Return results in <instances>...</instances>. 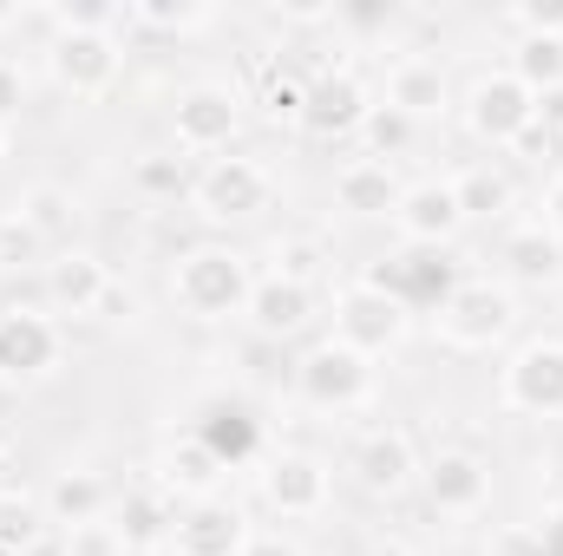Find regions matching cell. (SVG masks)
<instances>
[{"label": "cell", "mask_w": 563, "mask_h": 556, "mask_svg": "<svg viewBox=\"0 0 563 556\" xmlns=\"http://www.w3.org/2000/svg\"><path fill=\"white\" fill-rule=\"evenodd\" d=\"M250 294H256V269H250V256L217 249V243L184 249L177 269H170V301H177L190 321H230V314L250 308Z\"/></svg>", "instance_id": "cell-1"}, {"label": "cell", "mask_w": 563, "mask_h": 556, "mask_svg": "<svg viewBox=\"0 0 563 556\" xmlns=\"http://www.w3.org/2000/svg\"><path fill=\"white\" fill-rule=\"evenodd\" d=\"M407 327H413V308H407L400 294H387L380 281L361 276L334 294V341L354 347V354H367V360L394 354V347L407 341Z\"/></svg>", "instance_id": "cell-2"}, {"label": "cell", "mask_w": 563, "mask_h": 556, "mask_svg": "<svg viewBox=\"0 0 563 556\" xmlns=\"http://www.w3.org/2000/svg\"><path fill=\"white\" fill-rule=\"evenodd\" d=\"M119 66H125L119 33L66 26V13H59V33L46 40V73H53L59 92H73V99H106V92L119 86Z\"/></svg>", "instance_id": "cell-3"}, {"label": "cell", "mask_w": 563, "mask_h": 556, "mask_svg": "<svg viewBox=\"0 0 563 556\" xmlns=\"http://www.w3.org/2000/svg\"><path fill=\"white\" fill-rule=\"evenodd\" d=\"M511 321H518V301H511V288H498V281H459V288L439 301V314H432L439 341L459 347V354L498 347V341L511 334Z\"/></svg>", "instance_id": "cell-4"}, {"label": "cell", "mask_w": 563, "mask_h": 556, "mask_svg": "<svg viewBox=\"0 0 563 556\" xmlns=\"http://www.w3.org/2000/svg\"><path fill=\"white\" fill-rule=\"evenodd\" d=\"M295 393H301L314 413H354V407L374 400V360L354 354V347H341V341H321V347L301 354Z\"/></svg>", "instance_id": "cell-5"}, {"label": "cell", "mask_w": 563, "mask_h": 556, "mask_svg": "<svg viewBox=\"0 0 563 556\" xmlns=\"http://www.w3.org/2000/svg\"><path fill=\"white\" fill-rule=\"evenodd\" d=\"M190 197H197V210H203L210 223H243V216L269 210L276 177H269L263 157H210V164L197 170Z\"/></svg>", "instance_id": "cell-6"}, {"label": "cell", "mask_w": 563, "mask_h": 556, "mask_svg": "<svg viewBox=\"0 0 563 556\" xmlns=\"http://www.w3.org/2000/svg\"><path fill=\"white\" fill-rule=\"evenodd\" d=\"M236 125H243V105H236L230 86H190L170 105V144H177V157H203V164L223 157L236 144Z\"/></svg>", "instance_id": "cell-7"}, {"label": "cell", "mask_w": 563, "mask_h": 556, "mask_svg": "<svg viewBox=\"0 0 563 556\" xmlns=\"http://www.w3.org/2000/svg\"><path fill=\"white\" fill-rule=\"evenodd\" d=\"M498 400L511 413L558 419L563 413V341H525L505 360V374H498Z\"/></svg>", "instance_id": "cell-8"}, {"label": "cell", "mask_w": 563, "mask_h": 556, "mask_svg": "<svg viewBox=\"0 0 563 556\" xmlns=\"http://www.w3.org/2000/svg\"><path fill=\"white\" fill-rule=\"evenodd\" d=\"M538 119V99L511 79V73H485L472 92H465V132L492 151H511L525 138V125Z\"/></svg>", "instance_id": "cell-9"}, {"label": "cell", "mask_w": 563, "mask_h": 556, "mask_svg": "<svg viewBox=\"0 0 563 556\" xmlns=\"http://www.w3.org/2000/svg\"><path fill=\"white\" fill-rule=\"evenodd\" d=\"M66 354V334L40 308H0V380H46Z\"/></svg>", "instance_id": "cell-10"}, {"label": "cell", "mask_w": 563, "mask_h": 556, "mask_svg": "<svg viewBox=\"0 0 563 556\" xmlns=\"http://www.w3.org/2000/svg\"><path fill=\"white\" fill-rule=\"evenodd\" d=\"M263 498H269V511H276V518L308 524V518H321V511H328L334 478H328V465H321V458H308V452H282V458H269V471H263Z\"/></svg>", "instance_id": "cell-11"}, {"label": "cell", "mask_w": 563, "mask_h": 556, "mask_svg": "<svg viewBox=\"0 0 563 556\" xmlns=\"http://www.w3.org/2000/svg\"><path fill=\"white\" fill-rule=\"evenodd\" d=\"M367 112H374V99H367V86L354 79V73H321L314 86H308V105H301V132L308 138H354L361 125H367Z\"/></svg>", "instance_id": "cell-12"}, {"label": "cell", "mask_w": 563, "mask_h": 556, "mask_svg": "<svg viewBox=\"0 0 563 556\" xmlns=\"http://www.w3.org/2000/svg\"><path fill=\"white\" fill-rule=\"evenodd\" d=\"M420 485H426V498H432V511L472 518V511H485V498H492V465H485L478 452H439V458L420 465Z\"/></svg>", "instance_id": "cell-13"}, {"label": "cell", "mask_w": 563, "mask_h": 556, "mask_svg": "<svg viewBox=\"0 0 563 556\" xmlns=\"http://www.w3.org/2000/svg\"><path fill=\"white\" fill-rule=\"evenodd\" d=\"M354 478H361V491H374V498H400V491L420 478V445H413L400 425H374V432L354 445Z\"/></svg>", "instance_id": "cell-14"}, {"label": "cell", "mask_w": 563, "mask_h": 556, "mask_svg": "<svg viewBox=\"0 0 563 556\" xmlns=\"http://www.w3.org/2000/svg\"><path fill=\"white\" fill-rule=\"evenodd\" d=\"M394 230L407 236V249H445L459 230H465V210L452 197V184H407L400 210H394Z\"/></svg>", "instance_id": "cell-15"}, {"label": "cell", "mask_w": 563, "mask_h": 556, "mask_svg": "<svg viewBox=\"0 0 563 556\" xmlns=\"http://www.w3.org/2000/svg\"><path fill=\"white\" fill-rule=\"evenodd\" d=\"M230 478V458H217V445L210 438H170L164 445V458H157V491L177 504V498H190V504H203V498H217V485Z\"/></svg>", "instance_id": "cell-16"}, {"label": "cell", "mask_w": 563, "mask_h": 556, "mask_svg": "<svg viewBox=\"0 0 563 556\" xmlns=\"http://www.w3.org/2000/svg\"><path fill=\"white\" fill-rule=\"evenodd\" d=\"M243 544H250V524H243V511L223 504V498L190 504V511L177 518V531H170V551L177 556H236Z\"/></svg>", "instance_id": "cell-17"}, {"label": "cell", "mask_w": 563, "mask_h": 556, "mask_svg": "<svg viewBox=\"0 0 563 556\" xmlns=\"http://www.w3.org/2000/svg\"><path fill=\"white\" fill-rule=\"evenodd\" d=\"M387 105L400 112V119H445L452 112V86H445V66L439 59H420V53H407L394 73H387Z\"/></svg>", "instance_id": "cell-18"}, {"label": "cell", "mask_w": 563, "mask_h": 556, "mask_svg": "<svg viewBox=\"0 0 563 556\" xmlns=\"http://www.w3.org/2000/svg\"><path fill=\"white\" fill-rule=\"evenodd\" d=\"M400 197H407V184H400L394 164H380V157H347V164L334 170V203H341L347 216H394Z\"/></svg>", "instance_id": "cell-19"}, {"label": "cell", "mask_w": 563, "mask_h": 556, "mask_svg": "<svg viewBox=\"0 0 563 556\" xmlns=\"http://www.w3.org/2000/svg\"><path fill=\"white\" fill-rule=\"evenodd\" d=\"M106 281H112V269H106L92 249H59V256L46 263V301H53V314H86V321H92Z\"/></svg>", "instance_id": "cell-20"}, {"label": "cell", "mask_w": 563, "mask_h": 556, "mask_svg": "<svg viewBox=\"0 0 563 556\" xmlns=\"http://www.w3.org/2000/svg\"><path fill=\"white\" fill-rule=\"evenodd\" d=\"M250 327L263 334V341H288V334H301L308 321H314V288H301V281H282V276H256V294H250Z\"/></svg>", "instance_id": "cell-21"}, {"label": "cell", "mask_w": 563, "mask_h": 556, "mask_svg": "<svg viewBox=\"0 0 563 556\" xmlns=\"http://www.w3.org/2000/svg\"><path fill=\"white\" fill-rule=\"evenodd\" d=\"M498 256H505V276L525 281V288H551V281L563 276V236L551 223H518V230H505Z\"/></svg>", "instance_id": "cell-22"}, {"label": "cell", "mask_w": 563, "mask_h": 556, "mask_svg": "<svg viewBox=\"0 0 563 556\" xmlns=\"http://www.w3.org/2000/svg\"><path fill=\"white\" fill-rule=\"evenodd\" d=\"M112 531L125 537V551H157V544H170V531H177V504H170L157 485H139V491H125V498L112 504Z\"/></svg>", "instance_id": "cell-23"}, {"label": "cell", "mask_w": 563, "mask_h": 556, "mask_svg": "<svg viewBox=\"0 0 563 556\" xmlns=\"http://www.w3.org/2000/svg\"><path fill=\"white\" fill-rule=\"evenodd\" d=\"M46 504V518L59 524V531H79V524H99V518H112V485L99 478V471H59L53 478V491L40 498Z\"/></svg>", "instance_id": "cell-24"}, {"label": "cell", "mask_w": 563, "mask_h": 556, "mask_svg": "<svg viewBox=\"0 0 563 556\" xmlns=\"http://www.w3.org/2000/svg\"><path fill=\"white\" fill-rule=\"evenodd\" d=\"M452 197H459L465 223H498V216L518 210V184H511V170H505L498 157H492V164H465V170L452 177Z\"/></svg>", "instance_id": "cell-25"}, {"label": "cell", "mask_w": 563, "mask_h": 556, "mask_svg": "<svg viewBox=\"0 0 563 556\" xmlns=\"http://www.w3.org/2000/svg\"><path fill=\"white\" fill-rule=\"evenodd\" d=\"M13 210L40 230V243H46V249H53V243H59V249H73V230H79V197H73L66 184H26Z\"/></svg>", "instance_id": "cell-26"}, {"label": "cell", "mask_w": 563, "mask_h": 556, "mask_svg": "<svg viewBox=\"0 0 563 556\" xmlns=\"http://www.w3.org/2000/svg\"><path fill=\"white\" fill-rule=\"evenodd\" d=\"M46 504L33 498V491H0V556H26L40 551V537H46Z\"/></svg>", "instance_id": "cell-27"}, {"label": "cell", "mask_w": 563, "mask_h": 556, "mask_svg": "<svg viewBox=\"0 0 563 556\" xmlns=\"http://www.w3.org/2000/svg\"><path fill=\"white\" fill-rule=\"evenodd\" d=\"M269 263H276L269 276L314 288V281L328 276V263H334V256H328V243H321L314 230H288V236H276V243H269Z\"/></svg>", "instance_id": "cell-28"}, {"label": "cell", "mask_w": 563, "mask_h": 556, "mask_svg": "<svg viewBox=\"0 0 563 556\" xmlns=\"http://www.w3.org/2000/svg\"><path fill=\"white\" fill-rule=\"evenodd\" d=\"M531 99H544V92H563V40H518V53H511V66H505Z\"/></svg>", "instance_id": "cell-29"}, {"label": "cell", "mask_w": 563, "mask_h": 556, "mask_svg": "<svg viewBox=\"0 0 563 556\" xmlns=\"http://www.w3.org/2000/svg\"><path fill=\"white\" fill-rule=\"evenodd\" d=\"M132 184H139V197L151 203H177V197H190V157H177V151H151L132 164Z\"/></svg>", "instance_id": "cell-30"}, {"label": "cell", "mask_w": 563, "mask_h": 556, "mask_svg": "<svg viewBox=\"0 0 563 556\" xmlns=\"http://www.w3.org/2000/svg\"><path fill=\"white\" fill-rule=\"evenodd\" d=\"M40 263H46V243H40V230H33L20 210H7V216H0V276L40 269Z\"/></svg>", "instance_id": "cell-31"}, {"label": "cell", "mask_w": 563, "mask_h": 556, "mask_svg": "<svg viewBox=\"0 0 563 556\" xmlns=\"http://www.w3.org/2000/svg\"><path fill=\"white\" fill-rule=\"evenodd\" d=\"M361 138H367V157H380V164H387V157H400L407 144L420 138V125H413V119H400L394 105H374V112H367V125H361Z\"/></svg>", "instance_id": "cell-32"}, {"label": "cell", "mask_w": 563, "mask_h": 556, "mask_svg": "<svg viewBox=\"0 0 563 556\" xmlns=\"http://www.w3.org/2000/svg\"><path fill=\"white\" fill-rule=\"evenodd\" d=\"M132 26L151 33H190V26H210V7H190V0H132Z\"/></svg>", "instance_id": "cell-33"}, {"label": "cell", "mask_w": 563, "mask_h": 556, "mask_svg": "<svg viewBox=\"0 0 563 556\" xmlns=\"http://www.w3.org/2000/svg\"><path fill=\"white\" fill-rule=\"evenodd\" d=\"M301 105H308V86L301 79H269L263 86V119L269 125H301Z\"/></svg>", "instance_id": "cell-34"}, {"label": "cell", "mask_w": 563, "mask_h": 556, "mask_svg": "<svg viewBox=\"0 0 563 556\" xmlns=\"http://www.w3.org/2000/svg\"><path fill=\"white\" fill-rule=\"evenodd\" d=\"M66 556H125V537L112 531V518H99V524L66 531Z\"/></svg>", "instance_id": "cell-35"}, {"label": "cell", "mask_w": 563, "mask_h": 556, "mask_svg": "<svg viewBox=\"0 0 563 556\" xmlns=\"http://www.w3.org/2000/svg\"><path fill=\"white\" fill-rule=\"evenodd\" d=\"M511 26L525 40H563V7H511Z\"/></svg>", "instance_id": "cell-36"}, {"label": "cell", "mask_w": 563, "mask_h": 556, "mask_svg": "<svg viewBox=\"0 0 563 556\" xmlns=\"http://www.w3.org/2000/svg\"><path fill=\"white\" fill-rule=\"evenodd\" d=\"M139 314V294L125 288V281L112 276L106 281V294H99V308H92V321H106V327H119V321H132Z\"/></svg>", "instance_id": "cell-37"}, {"label": "cell", "mask_w": 563, "mask_h": 556, "mask_svg": "<svg viewBox=\"0 0 563 556\" xmlns=\"http://www.w3.org/2000/svg\"><path fill=\"white\" fill-rule=\"evenodd\" d=\"M511 151H518V157H538V164H544V157H563V138L551 132V125H538V119H531V125H525V138L511 144Z\"/></svg>", "instance_id": "cell-38"}, {"label": "cell", "mask_w": 563, "mask_h": 556, "mask_svg": "<svg viewBox=\"0 0 563 556\" xmlns=\"http://www.w3.org/2000/svg\"><path fill=\"white\" fill-rule=\"evenodd\" d=\"M20 105H26V73H20L13 59H0V125H7Z\"/></svg>", "instance_id": "cell-39"}, {"label": "cell", "mask_w": 563, "mask_h": 556, "mask_svg": "<svg viewBox=\"0 0 563 556\" xmlns=\"http://www.w3.org/2000/svg\"><path fill=\"white\" fill-rule=\"evenodd\" d=\"M236 556H301V544L282 537V531H250V544H243Z\"/></svg>", "instance_id": "cell-40"}, {"label": "cell", "mask_w": 563, "mask_h": 556, "mask_svg": "<svg viewBox=\"0 0 563 556\" xmlns=\"http://www.w3.org/2000/svg\"><path fill=\"white\" fill-rule=\"evenodd\" d=\"M544 223H551V230L563 236V170L551 177V190H544Z\"/></svg>", "instance_id": "cell-41"}, {"label": "cell", "mask_w": 563, "mask_h": 556, "mask_svg": "<svg viewBox=\"0 0 563 556\" xmlns=\"http://www.w3.org/2000/svg\"><path fill=\"white\" fill-rule=\"evenodd\" d=\"M0 157H7V125H0Z\"/></svg>", "instance_id": "cell-42"}, {"label": "cell", "mask_w": 563, "mask_h": 556, "mask_svg": "<svg viewBox=\"0 0 563 556\" xmlns=\"http://www.w3.org/2000/svg\"><path fill=\"white\" fill-rule=\"evenodd\" d=\"M394 556H426V551H394Z\"/></svg>", "instance_id": "cell-43"}, {"label": "cell", "mask_w": 563, "mask_h": 556, "mask_svg": "<svg viewBox=\"0 0 563 556\" xmlns=\"http://www.w3.org/2000/svg\"><path fill=\"white\" fill-rule=\"evenodd\" d=\"M558 138H563V132H558Z\"/></svg>", "instance_id": "cell-44"}]
</instances>
